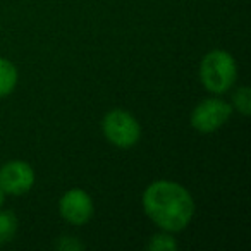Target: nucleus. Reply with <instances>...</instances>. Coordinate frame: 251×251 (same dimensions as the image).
<instances>
[{
  "instance_id": "obj_1",
  "label": "nucleus",
  "mask_w": 251,
  "mask_h": 251,
  "mask_svg": "<svg viewBox=\"0 0 251 251\" xmlns=\"http://www.w3.org/2000/svg\"><path fill=\"white\" fill-rule=\"evenodd\" d=\"M143 208L148 219L165 232H181L195 215L193 196L179 182L160 179L143 193Z\"/></svg>"
},
{
  "instance_id": "obj_2",
  "label": "nucleus",
  "mask_w": 251,
  "mask_h": 251,
  "mask_svg": "<svg viewBox=\"0 0 251 251\" xmlns=\"http://www.w3.org/2000/svg\"><path fill=\"white\" fill-rule=\"evenodd\" d=\"M200 79L206 91L220 95L229 91L237 79V66L234 57L224 50H212L201 59Z\"/></svg>"
},
{
  "instance_id": "obj_3",
  "label": "nucleus",
  "mask_w": 251,
  "mask_h": 251,
  "mask_svg": "<svg viewBox=\"0 0 251 251\" xmlns=\"http://www.w3.org/2000/svg\"><path fill=\"white\" fill-rule=\"evenodd\" d=\"M101 131L110 145L117 148H131L140 141L141 126L131 112L114 108L101 121Z\"/></svg>"
},
{
  "instance_id": "obj_4",
  "label": "nucleus",
  "mask_w": 251,
  "mask_h": 251,
  "mask_svg": "<svg viewBox=\"0 0 251 251\" xmlns=\"http://www.w3.org/2000/svg\"><path fill=\"white\" fill-rule=\"evenodd\" d=\"M232 105L220 98H206L200 101L191 112V127L201 134H210L220 129L232 115Z\"/></svg>"
},
{
  "instance_id": "obj_5",
  "label": "nucleus",
  "mask_w": 251,
  "mask_h": 251,
  "mask_svg": "<svg viewBox=\"0 0 251 251\" xmlns=\"http://www.w3.org/2000/svg\"><path fill=\"white\" fill-rule=\"evenodd\" d=\"M35 184V171L28 162L11 160L0 169V189L5 195L21 196Z\"/></svg>"
},
{
  "instance_id": "obj_6",
  "label": "nucleus",
  "mask_w": 251,
  "mask_h": 251,
  "mask_svg": "<svg viewBox=\"0 0 251 251\" xmlns=\"http://www.w3.org/2000/svg\"><path fill=\"white\" fill-rule=\"evenodd\" d=\"M93 200L84 189L74 188L60 196L59 212L66 222L73 226H84L93 217Z\"/></svg>"
},
{
  "instance_id": "obj_7",
  "label": "nucleus",
  "mask_w": 251,
  "mask_h": 251,
  "mask_svg": "<svg viewBox=\"0 0 251 251\" xmlns=\"http://www.w3.org/2000/svg\"><path fill=\"white\" fill-rule=\"evenodd\" d=\"M16 84H18V69L11 60L0 57V98L11 95Z\"/></svg>"
},
{
  "instance_id": "obj_8",
  "label": "nucleus",
  "mask_w": 251,
  "mask_h": 251,
  "mask_svg": "<svg viewBox=\"0 0 251 251\" xmlns=\"http://www.w3.org/2000/svg\"><path fill=\"white\" fill-rule=\"evenodd\" d=\"M18 230V217L11 210L0 212V244H5L12 241Z\"/></svg>"
},
{
  "instance_id": "obj_9",
  "label": "nucleus",
  "mask_w": 251,
  "mask_h": 251,
  "mask_svg": "<svg viewBox=\"0 0 251 251\" xmlns=\"http://www.w3.org/2000/svg\"><path fill=\"white\" fill-rule=\"evenodd\" d=\"M147 248L150 251H176L177 250V241L169 234H157L151 236Z\"/></svg>"
},
{
  "instance_id": "obj_10",
  "label": "nucleus",
  "mask_w": 251,
  "mask_h": 251,
  "mask_svg": "<svg viewBox=\"0 0 251 251\" xmlns=\"http://www.w3.org/2000/svg\"><path fill=\"white\" fill-rule=\"evenodd\" d=\"M232 100H234V107L237 108L239 114H243L244 117H248L251 114V90L248 86L237 88Z\"/></svg>"
},
{
  "instance_id": "obj_11",
  "label": "nucleus",
  "mask_w": 251,
  "mask_h": 251,
  "mask_svg": "<svg viewBox=\"0 0 251 251\" xmlns=\"http://www.w3.org/2000/svg\"><path fill=\"white\" fill-rule=\"evenodd\" d=\"M57 246H59L60 250H64V251H74V250H81V248H83V244L76 243V241L71 239L69 236H66V237H62V241H60Z\"/></svg>"
},
{
  "instance_id": "obj_12",
  "label": "nucleus",
  "mask_w": 251,
  "mask_h": 251,
  "mask_svg": "<svg viewBox=\"0 0 251 251\" xmlns=\"http://www.w3.org/2000/svg\"><path fill=\"white\" fill-rule=\"evenodd\" d=\"M4 201H5V193L2 191V189H0V206L4 205Z\"/></svg>"
}]
</instances>
